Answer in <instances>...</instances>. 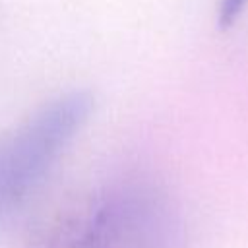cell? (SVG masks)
Returning <instances> with one entry per match:
<instances>
[{
  "label": "cell",
  "instance_id": "cell-1",
  "mask_svg": "<svg viewBox=\"0 0 248 248\" xmlns=\"http://www.w3.org/2000/svg\"><path fill=\"white\" fill-rule=\"evenodd\" d=\"M93 107L87 91H72L39 108L0 140V207L19 202L83 126Z\"/></svg>",
  "mask_w": 248,
  "mask_h": 248
},
{
  "label": "cell",
  "instance_id": "cell-2",
  "mask_svg": "<svg viewBox=\"0 0 248 248\" xmlns=\"http://www.w3.org/2000/svg\"><path fill=\"white\" fill-rule=\"evenodd\" d=\"M248 0H219V10H217V19L221 27H229L244 10Z\"/></svg>",
  "mask_w": 248,
  "mask_h": 248
}]
</instances>
